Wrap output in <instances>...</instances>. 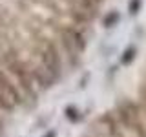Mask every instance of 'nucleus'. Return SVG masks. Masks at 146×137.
Returning <instances> with one entry per match:
<instances>
[{"instance_id": "f257e3e1", "label": "nucleus", "mask_w": 146, "mask_h": 137, "mask_svg": "<svg viewBox=\"0 0 146 137\" xmlns=\"http://www.w3.org/2000/svg\"><path fill=\"white\" fill-rule=\"evenodd\" d=\"M0 93L6 95L15 106H18V104H22L26 100L24 93H22L20 88L17 86V82L13 80V77L9 75L6 70H2V68H0Z\"/></svg>"}, {"instance_id": "f03ea898", "label": "nucleus", "mask_w": 146, "mask_h": 137, "mask_svg": "<svg viewBox=\"0 0 146 137\" xmlns=\"http://www.w3.org/2000/svg\"><path fill=\"white\" fill-rule=\"evenodd\" d=\"M119 18H121V15H119V11H110L106 17L102 18V26L104 27H113V26H117V22H119Z\"/></svg>"}, {"instance_id": "7ed1b4c3", "label": "nucleus", "mask_w": 146, "mask_h": 137, "mask_svg": "<svg viewBox=\"0 0 146 137\" xmlns=\"http://www.w3.org/2000/svg\"><path fill=\"white\" fill-rule=\"evenodd\" d=\"M135 53H137V48H135V46L126 48V51L122 53V57H121V62H122V64H130V62L135 59Z\"/></svg>"}, {"instance_id": "20e7f679", "label": "nucleus", "mask_w": 146, "mask_h": 137, "mask_svg": "<svg viewBox=\"0 0 146 137\" xmlns=\"http://www.w3.org/2000/svg\"><path fill=\"white\" fill-rule=\"evenodd\" d=\"M141 6H143V0H130V4H128V11H130V15H137L139 13Z\"/></svg>"}, {"instance_id": "39448f33", "label": "nucleus", "mask_w": 146, "mask_h": 137, "mask_svg": "<svg viewBox=\"0 0 146 137\" xmlns=\"http://www.w3.org/2000/svg\"><path fill=\"white\" fill-rule=\"evenodd\" d=\"M66 115H68V119H71V121H77L79 119V110L77 108H66Z\"/></svg>"}, {"instance_id": "423d86ee", "label": "nucleus", "mask_w": 146, "mask_h": 137, "mask_svg": "<svg viewBox=\"0 0 146 137\" xmlns=\"http://www.w3.org/2000/svg\"><path fill=\"white\" fill-rule=\"evenodd\" d=\"M46 137H55V134H53V132H49V134L46 135Z\"/></svg>"}]
</instances>
